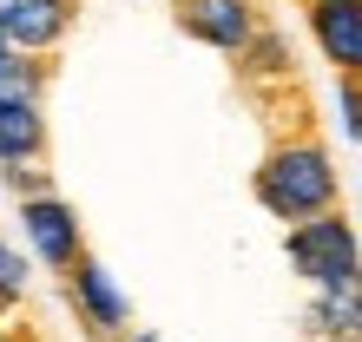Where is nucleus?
<instances>
[{
    "mask_svg": "<svg viewBox=\"0 0 362 342\" xmlns=\"http://www.w3.org/2000/svg\"><path fill=\"white\" fill-rule=\"evenodd\" d=\"M73 20H79V0H0V33L20 53H53L73 33Z\"/></svg>",
    "mask_w": 362,
    "mask_h": 342,
    "instance_id": "7",
    "label": "nucleus"
},
{
    "mask_svg": "<svg viewBox=\"0 0 362 342\" xmlns=\"http://www.w3.org/2000/svg\"><path fill=\"white\" fill-rule=\"evenodd\" d=\"M284 256H290V270L303 276L310 290H329V283H343V276L362 270V244L343 224V211H323V218H310V224H290Z\"/></svg>",
    "mask_w": 362,
    "mask_h": 342,
    "instance_id": "2",
    "label": "nucleus"
},
{
    "mask_svg": "<svg viewBox=\"0 0 362 342\" xmlns=\"http://www.w3.org/2000/svg\"><path fill=\"white\" fill-rule=\"evenodd\" d=\"M47 158V112L27 93H0V165H40Z\"/></svg>",
    "mask_w": 362,
    "mask_h": 342,
    "instance_id": "8",
    "label": "nucleus"
},
{
    "mask_svg": "<svg viewBox=\"0 0 362 342\" xmlns=\"http://www.w3.org/2000/svg\"><path fill=\"white\" fill-rule=\"evenodd\" d=\"M172 20H178L185 40H198V47H211V53H230V59H238L250 40H257V27H264L257 0H172Z\"/></svg>",
    "mask_w": 362,
    "mask_h": 342,
    "instance_id": "3",
    "label": "nucleus"
},
{
    "mask_svg": "<svg viewBox=\"0 0 362 342\" xmlns=\"http://www.w3.org/2000/svg\"><path fill=\"white\" fill-rule=\"evenodd\" d=\"M20 296H27V256H20L7 237H0V309L20 303Z\"/></svg>",
    "mask_w": 362,
    "mask_h": 342,
    "instance_id": "10",
    "label": "nucleus"
},
{
    "mask_svg": "<svg viewBox=\"0 0 362 342\" xmlns=\"http://www.w3.org/2000/svg\"><path fill=\"white\" fill-rule=\"evenodd\" d=\"M20 224H27L33 256H40L53 276H66L79 256H86V224H79V211L59 198V191H47V198H27V204H20Z\"/></svg>",
    "mask_w": 362,
    "mask_h": 342,
    "instance_id": "4",
    "label": "nucleus"
},
{
    "mask_svg": "<svg viewBox=\"0 0 362 342\" xmlns=\"http://www.w3.org/2000/svg\"><path fill=\"white\" fill-rule=\"evenodd\" d=\"M316 53L336 66V79H362V0H303Z\"/></svg>",
    "mask_w": 362,
    "mask_h": 342,
    "instance_id": "6",
    "label": "nucleus"
},
{
    "mask_svg": "<svg viewBox=\"0 0 362 342\" xmlns=\"http://www.w3.org/2000/svg\"><path fill=\"white\" fill-rule=\"evenodd\" d=\"M7 184L20 191V204H27V198H47V191H53V178H47L40 165H7Z\"/></svg>",
    "mask_w": 362,
    "mask_h": 342,
    "instance_id": "11",
    "label": "nucleus"
},
{
    "mask_svg": "<svg viewBox=\"0 0 362 342\" xmlns=\"http://www.w3.org/2000/svg\"><path fill=\"white\" fill-rule=\"evenodd\" d=\"M119 342H158V336H152V329H125Z\"/></svg>",
    "mask_w": 362,
    "mask_h": 342,
    "instance_id": "13",
    "label": "nucleus"
},
{
    "mask_svg": "<svg viewBox=\"0 0 362 342\" xmlns=\"http://www.w3.org/2000/svg\"><path fill=\"white\" fill-rule=\"evenodd\" d=\"M303 323L323 342H362V270L343 276V283H329V290H316V303H310Z\"/></svg>",
    "mask_w": 362,
    "mask_h": 342,
    "instance_id": "9",
    "label": "nucleus"
},
{
    "mask_svg": "<svg viewBox=\"0 0 362 342\" xmlns=\"http://www.w3.org/2000/svg\"><path fill=\"white\" fill-rule=\"evenodd\" d=\"M250 191H257V204L276 224H310V218H323V211H336L343 178H336L329 145L316 138L310 125H296V132L270 138V152L257 158V171H250Z\"/></svg>",
    "mask_w": 362,
    "mask_h": 342,
    "instance_id": "1",
    "label": "nucleus"
},
{
    "mask_svg": "<svg viewBox=\"0 0 362 342\" xmlns=\"http://www.w3.org/2000/svg\"><path fill=\"white\" fill-rule=\"evenodd\" d=\"M66 303L79 309V323H86L93 336H105V342H119L125 323H132V303H125V290L112 283V270H105L93 250L66 270Z\"/></svg>",
    "mask_w": 362,
    "mask_h": 342,
    "instance_id": "5",
    "label": "nucleus"
},
{
    "mask_svg": "<svg viewBox=\"0 0 362 342\" xmlns=\"http://www.w3.org/2000/svg\"><path fill=\"white\" fill-rule=\"evenodd\" d=\"M13 53H20V47H13V40H7V33H0V86H7V79H13Z\"/></svg>",
    "mask_w": 362,
    "mask_h": 342,
    "instance_id": "12",
    "label": "nucleus"
}]
</instances>
